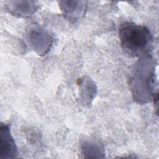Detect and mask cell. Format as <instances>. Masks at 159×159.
Here are the masks:
<instances>
[{
    "label": "cell",
    "instance_id": "5b68a950",
    "mask_svg": "<svg viewBox=\"0 0 159 159\" xmlns=\"http://www.w3.org/2000/svg\"><path fill=\"white\" fill-rule=\"evenodd\" d=\"M6 8L12 15L20 17L32 16L39 8V5L32 1H7Z\"/></svg>",
    "mask_w": 159,
    "mask_h": 159
},
{
    "label": "cell",
    "instance_id": "3957f363",
    "mask_svg": "<svg viewBox=\"0 0 159 159\" xmlns=\"http://www.w3.org/2000/svg\"><path fill=\"white\" fill-rule=\"evenodd\" d=\"M25 39L29 46L39 55L46 54L52 43V39L48 33L38 25L30 27Z\"/></svg>",
    "mask_w": 159,
    "mask_h": 159
},
{
    "label": "cell",
    "instance_id": "7a4b0ae2",
    "mask_svg": "<svg viewBox=\"0 0 159 159\" xmlns=\"http://www.w3.org/2000/svg\"><path fill=\"white\" fill-rule=\"evenodd\" d=\"M153 68L148 57H143L134 66L129 81L134 98L139 103H145L154 96Z\"/></svg>",
    "mask_w": 159,
    "mask_h": 159
},
{
    "label": "cell",
    "instance_id": "277c9868",
    "mask_svg": "<svg viewBox=\"0 0 159 159\" xmlns=\"http://www.w3.org/2000/svg\"><path fill=\"white\" fill-rule=\"evenodd\" d=\"M17 149L15 141L11 135L8 124H1L0 128V158L9 159L16 158Z\"/></svg>",
    "mask_w": 159,
    "mask_h": 159
},
{
    "label": "cell",
    "instance_id": "6da1fadb",
    "mask_svg": "<svg viewBox=\"0 0 159 159\" xmlns=\"http://www.w3.org/2000/svg\"><path fill=\"white\" fill-rule=\"evenodd\" d=\"M119 37L122 48L134 57L147 55L153 42V36L147 27L129 21L119 25Z\"/></svg>",
    "mask_w": 159,
    "mask_h": 159
},
{
    "label": "cell",
    "instance_id": "52a82bcc",
    "mask_svg": "<svg viewBox=\"0 0 159 159\" xmlns=\"http://www.w3.org/2000/svg\"><path fill=\"white\" fill-rule=\"evenodd\" d=\"M82 153L84 157L88 158H101L104 154L103 149L98 145L93 142H86L83 144Z\"/></svg>",
    "mask_w": 159,
    "mask_h": 159
},
{
    "label": "cell",
    "instance_id": "8992f818",
    "mask_svg": "<svg viewBox=\"0 0 159 159\" xmlns=\"http://www.w3.org/2000/svg\"><path fill=\"white\" fill-rule=\"evenodd\" d=\"M58 3L64 16L70 20H76L80 18L86 10V1H59Z\"/></svg>",
    "mask_w": 159,
    "mask_h": 159
}]
</instances>
